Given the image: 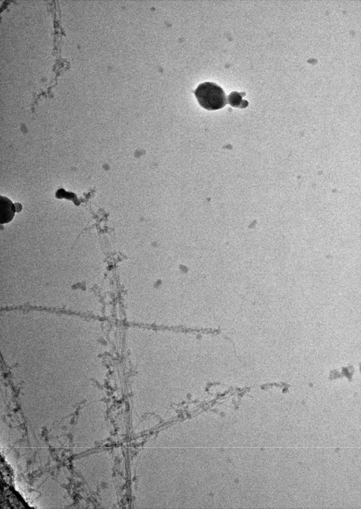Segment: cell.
Returning a JSON list of instances; mask_svg holds the SVG:
<instances>
[{
  "label": "cell",
  "mask_w": 361,
  "mask_h": 509,
  "mask_svg": "<svg viewBox=\"0 0 361 509\" xmlns=\"http://www.w3.org/2000/svg\"><path fill=\"white\" fill-rule=\"evenodd\" d=\"M194 93L199 104L208 110L221 109L227 103L224 90L214 83L205 82L199 84Z\"/></svg>",
  "instance_id": "6da1fadb"
},
{
  "label": "cell",
  "mask_w": 361,
  "mask_h": 509,
  "mask_svg": "<svg viewBox=\"0 0 361 509\" xmlns=\"http://www.w3.org/2000/svg\"><path fill=\"white\" fill-rule=\"evenodd\" d=\"M16 208L12 201L6 197L0 196V224L7 223L13 219Z\"/></svg>",
  "instance_id": "7a4b0ae2"
}]
</instances>
